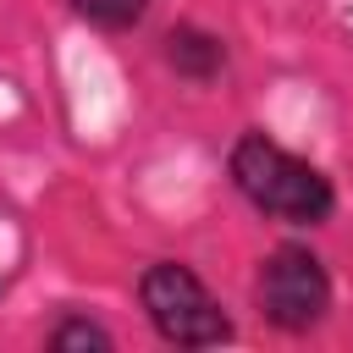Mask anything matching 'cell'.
<instances>
[{
    "mask_svg": "<svg viewBox=\"0 0 353 353\" xmlns=\"http://www.w3.org/2000/svg\"><path fill=\"white\" fill-rule=\"evenodd\" d=\"M44 347L50 353H110L116 347V331L110 325H99L94 314H61L50 331H44Z\"/></svg>",
    "mask_w": 353,
    "mask_h": 353,
    "instance_id": "obj_5",
    "label": "cell"
},
{
    "mask_svg": "<svg viewBox=\"0 0 353 353\" xmlns=\"http://www.w3.org/2000/svg\"><path fill=\"white\" fill-rule=\"evenodd\" d=\"M66 6H72L77 22H88V28H99V33H132V28L149 17L154 0H66Z\"/></svg>",
    "mask_w": 353,
    "mask_h": 353,
    "instance_id": "obj_6",
    "label": "cell"
},
{
    "mask_svg": "<svg viewBox=\"0 0 353 353\" xmlns=\"http://www.w3.org/2000/svg\"><path fill=\"white\" fill-rule=\"evenodd\" d=\"M0 292H6V281H0Z\"/></svg>",
    "mask_w": 353,
    "mask_h": 353,
    "instance_id": "obj_7",
    "label": "cell"
},
{
    "mask_svg": "<svg viewBox=\"0 0 353 353\" xmlns=\"http://www.w3.org/2000/svg\"><path fill=\"white\" fill-rule=\"evenodd\" d=\"M254 303H259L265 325H276L281 336H309L314 325H325V314L336 303V287H331L325 259L309 243H276L259 259Z\"/></svg>",
    "mask_w": 353,
    "mask_h": 353,
    "instance_id": "obj_3",
    "label": "cell"
},
{
    "mask_svg": "<svg viewBox=\"0 0 353 353\" xmlns=\"http://www.w3.org/2000/svg\"><path fill=\"white\" fill-rule=\"evenodd\" d=\"M138 309L165 347H226L237 336L221 298L182 259H149L138 270Z\"/></svg>",
    "mask_w": 353,
    "mask_h": 353,
    "instance_id": "obj_2",
    "label": "cell"
},
{
    "mask_svg": "<svg viewBox=\"0 0 353 353\" xmlns=\"http://www.w3.org/2000/svg\"><path fill=\"white\" fill-rule=\"evenodd\" d=\"M226 176H232L237 199H243L248 210H259L265 221H276V226L314 232V226H325V221L336 215V188H331V176H325L314 160L281 149V143H276L270 132H259V127H248V132L232 138V149H226Z\"/></svg>",
    "mask_w": 353,
    "mask_h": 353,
    "instance_id": "obj_1",
    "label": "cell"
},
{
    "mask_svg": "<svg viewBox=\"0 0 353 353\" xmlns=\"http://www.w3.org/2000/svg\"><path fill=\"white\" fill-rule=\"evenodd\" d=\"M160 61H165L182 83L210 88V83L226 72L232 50H226V39H221V33H210V28H199V22H176V28L160 39Z\"/></svg>",
    "mask_w": 353,
    "mask_h": 353,
    "instance_id": "obj_4",
    "label": "cell"
}]
</instances>
